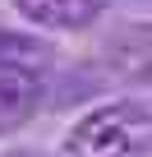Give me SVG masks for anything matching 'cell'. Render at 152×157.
<instances>
[{
  "instance_id": "obj_2",
  "label": "cell",
  "mask_w": 152,
  "mask_h": 157,
  "mask_svg": "<svg viewBox=\"0 0 152 157\" xmlns=\"http://www.w3.org/2000/svg\"><path fill=\"white\" fill-rule=\"evenodd\" d=\"M106 69L129 83H152V19L124 23L106 46Z\"/></svg>"
},
{
  "instance_id": "obj_1",
  "label": "cell",
  "mask_w": 152,
  "mask_h": 157,
  "mask_svg": "<svg viewBox=\"0 0 152 157\" xmlns=\"http://www.w3.org/2000/svg\"><path fill=\"white\" fill-rule=\"evenodd\" d=\"M152 134V111L143 102H111L88 111L69 129V157H120L124 148H138Z\"/></svg>"
},
{
  "instance_id": "obj_3",
  "label": "cell",
  "mask_w": 152,
  "mask_h": 157,
  "mask_svg": "<svg viewBox=\"0 0 152 157\" xmlns=\"http://www.w3.org/2000/svg\"><path fill=\"white\" fill-rule=\"evenodd\" d=\"M19 14L32 19L37 28H55V33H79L88 23L102 19L106 0H14Z\"/></svg>"
},
{
  "instance_id": "obj_5",
  "label": "cell",
  "mask_w": 152,
  "mask_h": 157,
  "mask_svg": "<svg viewBox=\"0 0 152 157\" xmlns=\"http://www.w3.org/2000/svg\"><path fill=\"white\" fill-rule=\"evenodd\" d=\"M46 60V46L9 33V28H0V69H37Z\"/></svg>"
},
{
  "instance_id": "obj_4",
  "label": "cell",
  "mask_w": 152,
  "mask_h": 157,
  "mask_svg": "<svg viewBox=\"0 0 152 157\" xmlns=\"http://www.w3.org/2000/svg\"><path fill=\"white\" fill-rule=\"evenodd\" d=\"M46 88L32 69H0V129L23 125L37 106H42Z\"/></svg>"
}]
</instances>
